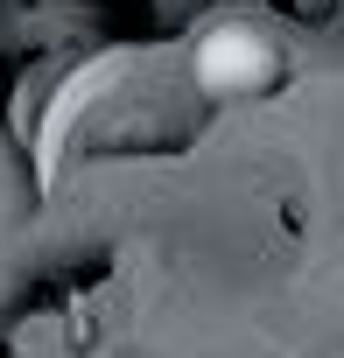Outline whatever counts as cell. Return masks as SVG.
Segmentation results:
<instances>
[{
	"label": "cell",
	"mask_w": 344,
	"mask_h": 358,
	"mask_svg": "<svg viewBox=\"0 0 344 358\" xmlns=\"http://www.w3.org/2000/svg\"><path fill=\"white\" fill-rule=\"evenodd\" d=\"M190 78L204 99H253L281 85V43L267 22L253 15H218L197 43H190Z\"/></svg>",
	"instance_id": "1"
},
{
	"label": "cell",
	"mask_w": 344,
	"mask_h": 358,
	"mask_svg": "<svg viewBox=\"0 0 344 358\" xmlns=\"http://www.w3.org/2000/svg\"><path fill=\"white\" fill-rule=\"evenodd\" d=\"M29 211H36V176L15 155V141L0 134V309L15 302L29 274Z\"/></svg>",
	"instance_id": "2"
}]
</instances>
